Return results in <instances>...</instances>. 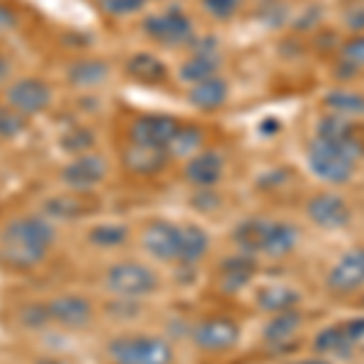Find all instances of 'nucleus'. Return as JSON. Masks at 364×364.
Masks as SVG:
<instances>
[{
	"label": "nucleus",
	"mask_w": 364,
	"mask_h": 364,
	"mask_svg": "<svg viewBox=\"0 0 364 364\" xmlns=\"http://www.w3.org/2000/svg\"><path fill=\"white\" fill-rule=\"evenodd\" d=\"M56 245V226L44 214H25L0 231V262L17 272L39 267Z\"/></svg>",
	"instance_id": "f257e3e1"
},
{
	"label": "nucleus",
	"mask_w": 364,
	"mask_h": 364,
	"mask_svg": "<svg viewBox=\"0 0 364 364\" xmlns=\"http://www.w3.org/2000/svg\"><path fill=\"white\" fill-rule=\"evenodd\" d=\"M364 154L362 144L355 136L343 141H323L314 139L309 146V170L331 185H345L355 175L357 158Z\"/></svg>",
	"instance_id": "f03ea898"
},
{
	"label": "nucleus",
	"mask_w": 364,
	"mask_h": 364,
	"mask_svg": "<svg viewBox=\"0 0 364 364\" xmlns=\"http://www.w3.org/2000/svg\"><path fill=\"white\" fill-rule=\"evenodd\" d=\"M107 357L114 364H173L175 352L161 336L124 333L107 343Z\"/></svg>",
	"instance_id": "7ed1b4c3"
},
{
	"label": "nucleus",
	"mask_w": 364,
	"mask_h": 364,
	"mask_svg": "<svg viewBox=\"0 0 364 364\" xmlns=\"http://www.w3.org/2000/svg\"><path fill=\"white\" fill-rule=\"evenodd\" d=\"M158 284H161V277H158L156 269L139 260L112 262L105 272V287L114 299L139 301V299L154 294Z\"/></svg>",
	"instance_id": "20e7f679"
},
{
	"label": "nucleus",
	"mask_w": 364,
	"mask_h": 364,
	"mask_svg": "<svg viewBox=\"0 0 364 364\" xmlns=\"http://www.w3.org/2000/svg\"><path fill=\"white\" fill-rule=\"evenodd\" d=\"M141 32L146 34L149 42L166 49H175V46H190L195 34V22L190 15L180 8V5H170V8L161 10V13H151L141 20Z\"/></svg>",
	"instance_id": "39448f33"
},
{
	"label": "nucleus",
	"mask_w": 364,
	"mask_h": 364,
	"mask_svg": "<svg viewBox=\"0 0 364 364\" xmlns=\"http://www.w3.org/2000/svg\"><path fill=\"white\" fill-rule=\"evenodd\" d=\"M5 102L29 119V117L49 112L51 105H54V87L46 80L37 78V75H22V78H15L8 85Z\"/></svg>",
	"instance_id": "423d86ee"
},
{
	"label": "nucleus",
	"mask_w": 364,
	"mask_h": 364,
	"mask_svg": "<svg viewBox=\"0 0 364 364\" xmlns=\"http://www.w3.org/2000/svg\"><path fill=\"white\" fill-rule=\"evenodd\" d=\"M109 175V163L105 156L100 154H83L73 156L61 170V180L70 192H78V195H87L95 187L102 185Z\"/></svg>",
	"instance_id": "0eeeda50"
},
{
	"label": "nucleus",
	"mask_w": 364,
	"mask_h": 364,
	"mask_svg": "<svg viewBox=\"0 0 364 364\" xmlns=\"http://www.w3.org/2000/svg\"><path fill=\"white\" fill-rule=\"evenodd\" d=\"M178 124H180V119H175V117H170V114H163V112L139 114L129 122L127 141H132V144H144V146H156V149H168Z\"/></svg>",
	"instance_id": "6e6552de"
},
{
	"label": "nucleus",
	"mask_w": 364,
	"mask_h": 364,
	"mask_svg": "<svg viewBox=\"0 0 364 364\" xmlns=\"http://www.w3.org/2000/svg\"><path fill=\"white\" fill-rule=\"evenodd\" d=\"M170 161L173 158L168 156L166 149L132 144V141H127L119 154V166L129 178H156L170 166Z\"/></svg>",
	"instance_id": "1a4fd4ad"
},
{
	"label": "nucleus",
	"mask_w": 364,
	"mask_h": 364,
	"mask_svg": "<svg viewBox=\"0 0 364 364\" xmlns=\"http://www.w3.org/2000/svg\"><path fill=\"white\" fill-rule=\"evenodd\" d=\"M46 309L51 323L66 331H83L95 321V306L83 294H58L46 301Z\"/></svg>",
	"instance_id": "9d476101"
},
{
	"label": "nucleus",
	"mask_w": 364,
	"mask_h": 364,
	"mask_svg": "<svg viewBox=\"0 0 364 364\" xmlns=\"http://www.w3.org/2000/svg\"><path fill=\"white\" fill-rule=\"evenodd\" d=\"M240 328L226 316H211L192 328V343L204 352H226L238 343Z\"/></svg>",
	"instance_id": "9b49d317"
},
{
	"label": "nucleus",
	"mask_w": 364,
	"mask_h": 364,
	"mask_svg": "<svg viewBox=\"0 0 364 364\" xmlns=\"http://www.w3.org/2000/svg\"><path fill=\"white\" fill-rule=\"evenodd\" d=\"M141 245L158 262H178L180 224L166 219H154L141 231Z\"/></svg>",
	"instance_id": "f8f14e48"
},
{
	"label": "nucleus",
	"mask_w": 364,
	"mask_h": 364,
	"mask_svg": "<svg viewBox=\"0 0 364 364\" xmlns=\"http://www.w3.org/2000/svg\"><path fill=\"white\" fill-rule=\"evenodd\" d=\"M306 214L318 228H328V231H338L345 228L352 221V211L343 197L331 195V192H323L309 199Z\"/></svg>",
	"instance_id": "ddd939ff"
},
{
	"label": "nucleus",
	"mask_w": 364,
	"mask_h": 364,
	"mask_svg": "<svg viewBox=\"0 0 364 364\" xmlns=\"http://www.w3.org/2000/svg\"><path fill=\"white\" fill-rule=\"evenodd\" d=\"M182 175L197 190H214L224 178V158L216 151H199L192 158H187Z\"/></svg>",
	"instance_id": "4468645a"
},
{
	"label": "nucleus",
	"mask_w": 364,
	"mask_h": 364,
	"mask_svg": "<svg viewBox=\"0 0 364 364\" xmlns=\"http://www.w3.org/2000/svg\"><path fill=\"white\" fill-rule=\"evenodd\" d=\"M124 73L132 83H139L144 87H158L166 85L170 78V70L161 56L151 51H136L124 61Z\"/></svg>",
	"instance_id": "2eb2a0df"
},
{
	"label": "nucleus",
	"mask_w": 364,
	"mask_h": 364,
	"mask_svg": "<svg viewBox=\"0 0 364 364\" xmlns=\"http://www.w3.org/2000/svg\"><path fill=\"white\" fill-rule=\"evenodd\" d=\"M109 63L95 56L75 58L73 63L66 68V80L73 90L78 92H92L97 87H102L109 80Z\"/></svg>",
	"instance_id": "dca6fc26"
},
{
	"label": "nucleus",
	"mask_w": 364,
	"mask_h": 364,
	"mask_svg": "<svg viewBox=\"0 0 364 364\" xmlns=\"http://www.w3.org/2000/svg\"><path fill=\"white\" fill-rule=\"evenodd\" d=\"M364 284V248H352L328 274V287L338 294H350Z\"/></svg>",
	"instance_id": "f3484780"
},
{
	"label": "nucleus",
	"mask_w": 364,
	"mask_h": 364,
	"mask_svg": "<svg viewBox=\"0 0 364 364\" xmlns=\"http://www.w3.org/2000/svg\"><path fill=\"white\" fill-rule=\"evenodd\" d=\"M228 83L221 75H214V78H207L197 85H190V92H187V102L192 105L199 112H216L228 102Z\"/></svg>",
	"instance_id": "a211bd4d"
},
{
	"label": "nucleus",
	"mask_w": 364,
	"mask_h": 364,
	"mask_svg": "<svg viewBox=\"0 0 364 364\" xmlns=\"http://www.w3.org/2000/svg\"><path fill=\"white\" fill-rule=\"evenodd\" d=\"M207 252H209V233L197 224H180L178 265L195 267Z\"/></svg>",
	"instance_id": "6ab92c4d"
},
{
	"label": "nucleus",
	"mask_w": 364,
	"mask_h": 364,
	"mask_svg": "<svg viewBox=\"0 0 364 364\" xmlns=\"http://www.w3.org/2000/svg\"><path fill=\"white\" fill-rule=\"evenodd\" d=\"M299 328H301V314H296V311H291V309L289 311H282V314H277L265 326V331H262V338H265V343L269 345V348L287 350L291 340L296 338Z\"/></svg>",
	"instance_id": "aec40b11"
},
{
	"label": "nucleus",
	"mask_w": 364,
	"mask_h": 364,
	"mask_svg": "<svg viewBox=\"0 0 364 364\" xmlns=\"http://www.w3.org/2000/svg\"><path fill=\"white\" fill-rule=\"evenodd\" d=\"M255 274V255H233L226 257L221 262V287L228 294H236L243 287H248V282Z\"/></svg>",
	"instance_id": "412c9836"
},
{
	"label": "nucleus",
	"mask_w": 364,
	"mask_h": 364,
	"mask_svg": "<svg viewBox=\"0 0 364 364\" xmlns=\"http://www.w3.org/2000/svg\"><path fill=\"white\" fill-rule=\"evenodd\" d=\"M204 144H207V134L202 127L180 122L166 151L170 158H192L199 151H204Z\"/></svg>",
	"instance_id": "4be33fe9"
},
{
	"label": "nucleus",
	"mask_w": 364,
	"mask_h": 364,
	"mask_svg": "<svg viewBox=\"0 0 364 364\" xmlns=\"http://www.w3.org/2000/svg\"><path fill=\"white\" fill-rule=\"evenodd\" d=\"M296 243H299V228L296 226L287 224V221H269L262 252L269 257H284L296 248Z\"/></svg>",
	"instance_id": "5701e85b"
},
{
	"label": "nucleus",
	"mask_w": 364,
	"mask_h": 364,
	"mask_svg": "<svg viewBox=\"0 0 364 364\" xmlns=\"http://www.w3.org/2000/svg\"><path fill=\"white\" fill-rule=\"evenodd\" d=\"M219 63H221L219 56L190 54V58H185V61L180 63L178 78L182 80V83H187V85H197V83H202V80L219 75Z\"/></svg>",
	"instance_id": "b1692460"
},
{
	"label": "nucleus",
	"mask_w": 364,
	"mask_h": 364,
	"mask_svg": "<svg viewBox=\"0 0 364 364\" xmlns=\"http://www.w3.org/2000/svg\"><path fill=\"white\" fill-rule=\"evenodd\" d=\"M267 228H269L267 219L240 221L236 226V231H233V240H236L240 252H245V255H257V252H262V245H265V238H267Z\"/></svg>",
	"instance_id": "393cba45"
},
{
	"label": "nucleus",
	"mask_w": 364,
	"mask_h": 364,
	"mask_svg": "<svg viewBox=\"0 0 364 364\" xmlns=\"http://www.w3.org/2000/svg\"><path fill=\"white\" fill-rule=\"evenodd\" d=\"M299 304V291L284 284H269L262 287L257 291V306L267 314H282V311H289Z\"/></svg>",
	"instance_id": "a878e982"
},
{
	"label": "nucleus",
	"mask_w": 364,
	"mask_h": 364,
	"mask_svg": "<svg viewBox=\"0 0 364 364\" xmlns=\"http://www.w3.org/2000/svg\"><path fill=\"white\" fill-rule=\"evenodd\" d=\"M129 236H132V228H129L127 224H119V221H107V224L92 226L90 233H87V240H90V245H95V248L114 250V248L127 245Z\"/></svg>",
	"instance_id": "bb28decb"
},
{
	"label": "nucleus",
	"mask_w": 364,
	"mask_h": 364,
	"mask_svg": "<svg viewBox=\"0 0 364 364\" xmlns=\"http://www.w3.org/2000/svg\"><path fill=\"white\" fill-rule=\"evenodd\" d=\"M87 209L85 207V202L80 199L78 192H73V195H68V197H51V199H46L44 202V211L42 214L46 216V219H51V221H70V219H75V216H83L87 214Z\"/></svg>",
	"instance_id": "cd10ccee"
},
{
	"label": "nucleus",
	"mask_w": 364,
	"mask_h": 364,
	"mask_svg": "<svg viewBox=\"0 0 364 364\" xmlns=\"http://www.w3.org/2000/svg\"><path fill=\"white\" fill-rule=\"evenodd\" d=\"M316 350L323 352V355H350L355 343L348 336V328L345 326H331V328H323V331L316 336L314 340Z\"/></svg>",
	"instance_id": "c85d7f7f"
},
{
	"label": "nucleus",
	"mask_w": 364,
	"mask_h": 364,
	"mask_svg": "<svg viewBox=\"0 0 364 364\" xmlns=\"http://www.w3.org/2000/svg\"><path fill=\"white\" fill-rule=\"evenodd\" d=\"M97 144V136L90 127L85 124H73L61 134V149L70 156H83L90 154Z\"/></svg>",
	"instance_id": "c756f323"
},
{
	"label": "nucleus",
	"mask_w": 364,
	"mask_h": 364,
	"mask_svg": "<svg viewBox=\"0 0 364 364\" xmlns=\"http://www.w3.org/2000/svg\"><path fill=\"white\" fill-rule=\"evenodd\" d=\"M326 107L333 109L338 114H348V117H360L364 114V95L352 90H331L326 95Z\"/></svg>",
	"instance_id": "7c9ffc66"
},
{
	"label": "nucleus",
	"mask_w": 364,
	"mask_h": 364,
	"mask_svg": "<svg viewBox=\"0 0 364 364\" xmlns=\"http://www.w3.org/2000/svg\"><path fill=\"white\" fill-rule=\"evenodd\" d=\"M29 119L25 114H20L15 107H10L8 102H0V139L10 141L17 139L27 132Z\"/></svg>",
	"instance_id": "2f4dec72"
},
{
	"label": "nucleus",
	"mask_w": 364,
	"mask_h": 364,
	"mask_svg": "<svg viewBox=\"0 0 364 364\" xmlns=\"http://www.w3.org/2000/svg\"><path fill=\"white\" fill-rule=\"evenodd\" d=\"M20 323L29 331H42V328L51 326L49 318V309L46 301H29L20 309Z\"/></svg>",
	"instance_id": "473e14b6"
},
{
	"label": "nucleus",
	"mask_w": 364,
	"mask_h": 364,
	"mask_svg": "<svg viewBox=\"0 0 364 364\" xmlns=\"http://www.w3.org/2000/svg\"><path fill=\"white\" fill-rule=\"evenodd\" d=\"M352 136V127L350 122L340 119V117H323L316 127V139L323 141H343Z\"/></svg>",
	"instance_id": "72a5a7b5"
},
{
	"label": "nucleus",
	"mask_w": 364,
	"mask_h": 364,
	"mask_svg": "<svg viewBox=\"0 0 364 364\" xmlns=\"http://www.w3.org/2000/svg\"><path fill=\"white\" fill-rule=\"evenodd\" d=\"M149 3H154V0H100L102 10L109 17H132L141 13Z\"/></svg>",
	"instance_id": "f704fd0d"
},
{
	"label": "nucleus",
	"mask_w": 364,
	"mask_h": 364,
	"mask_svg": "<svg viewBox=\"0 0 364 364\" xmlns=\"http://www.w3.org/2000/svg\"><path fill=\"white\" fill-rule=\"evenodd\" d=\"M240 3L243 0H202V8L214 20H231L240 10Z\"/></svg>",
	"instance_id": "c9c22d12"
},
{
	"label": "nucleus",
	"mask_w": 364,
	"mask_h": 364,
	"mask_svg": "<svg viewBox=\"0 0 364 364\" xmlns=\"http://www.w3.org/2000/svg\"><path fill=\"white\" fill-rule=\"evenodd\" d=\"M343 61L352 63V66H364V34H355L350 42L343 44Z\"/></svg>",
	"instance_id": "e433bc0d"
},
{
	"label": "nucleus",
	"mask_w": 364,
	"mask_h": 364,
	"mask_svg": "<svg viewBox=\"0 0 364 364\" xmlns=\"http://www.w3.org/2000/svg\"><path fill=\"white\" fill-rule=\"evenodd\" d=\"M13 73H15V61L8 54L0 51V92L8 90V85L13 83Z\"/></svg>",
	"instance_id": "4c0bfd02"
},
{
	"label": "nucleus",
	"mask_w": 364,
	"mask_h": 364,
	"mask_svg": "<svg viewBox=\"0 0 364 364\" xmlns=\"http://www.w3.org/2000/svg\"><path fill=\"white\" fill-rule=\"evenodd\" d=\"M345 25L352 29L355 34L364 32V8H352L348 15H345Z\"/></svg>",
	"instance_id": "58836bf2"
},
{
	"label": "nucleus",
	"mask_w": 364,
	"mask_h": 364,
	"mask_svg": "<svg viewBox=\"0 0 364 364\" xmlns=\"http://www.w3.org/2000/svg\"><path fill=\"white\" fill-rule=\"evenodd\" d=\"M32 364H68V362H63L61 357H39V360H34Z\"/></svg>",
	"instance_id": "ea45409f"
},
{
	"label": "nucleus",
	"mask_w": 364,
	"mask_h": 364,
	"mask_svg": "<svg viewBox=\"0 0 364 364\" xmlns=\"http://www.w3.org/2000/svg\"><path fill=\"white\" fill-rule=\"evenodd\" d=\"M291 364H328L326 360H304V362H291Z\"/></svg>",
	"instance_id": "a19ab883"
},
{
	"label": "nucleus",
	"mask_w": 364,
	"mask_h": 364,
	"mask_svg": "<svg viewBox=\"0 0 364 364\" xmlns=\"http://www.w3.org/2000/svg\"><path fill=\"white\" fill-rule=\"evenodd\" d=\"M112 364H114V362H112Z\"/></svg>",
	"instance_id": "79ce46f5"
}]
</instances>
